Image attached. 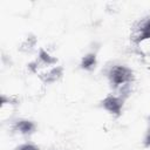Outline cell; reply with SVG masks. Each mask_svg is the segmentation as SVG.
I'll return each instance as SVG.
<instances>
[{"mask_svg":"<svg viewBox=\"0 0 150 150\" xmlns=\"http://www.w3.org/2000/svg\"><path fill=\"white\" fill-rule=\"evenodd\" d=\"M127 97L116 94V93H111L108 94L102 101H101V107L104 111H107L108 114H110L114 117H120L123 110V105H124V101Z\"/></svg>","mask_w":150,"mask_h":150,"instance_id":"3","label":"cell"},{"mask_svg":"<svg viewBox=\"0 0 150 150\" xmlns=\"http://www.w3.org/2000/svg\"><path fill=\"white\" fill-rule=\"evenodd\" d=\"M107 79L114 93L127 97L134 84L135 75L132 69L124 64H112L107 70Z\"/></svg>","mask_w":150,"mask_h":150,"instance_id":"1","label":"cell"},{"mask_svg":"<svg viewBox=\"0 0 150 150\" xmlns=\"http://www.w3.org/2000/svg\"><path fill=\"white\" fill-rule=\"evenodd\" d=\"M136 53L145 59H150V33L139 35L135 39H131Z\"/></svg>","mask_w":150,"mask_h":150,"instance_id":"5","label":"cell"},{"mask_svg":"<svg viewBox=\"0 0 150 150\" xmlns=\"http://www.w3.org/2000/svg\"><path fill=\"white\" fill-rule=\"evenodd\" d=\"M15 150H40L39 146L34 143H30V142H23V143H20Z\"/></svg>","mask_w":150,"mask_h":150,"instance_id":"8","label":"cell"},{"mask_svg":"<svg viewBox=\"0 0 150 150\" xmlns=\"http://www.w3.org/2000/svg\"><path fill=\"white\" fill-rule=\"evenodd\" d=\"M36 46V38L32 34L27 35L26 38H23L20 42V46H19V49L23 53H29L32 52Z\"/></svg>","mask_w":150,"mask_h":150,"instance_id":"7","label":"cell"},{"mask_svg":"<svg viewBox=\"0 0 150 150\" xmlns=\"http://www.w3.org/2000/svg\"><path fill=\"white\" fill-rule=\"evenodd\" d=\"M11 130L19 136H30L36 130V124L29 120H18L12 123Z\"/></svg>","mask_w":150,"mask_h":150,"instance_id":"4","label":"cell"},{"mask_svg":"<svg viewBox=\"0 0 150 150\" xmlns=\"http://www.w3.org/2000/svg\"><path fill=\"white\" fill-rule=\"evenodd\" d=\"M97 66V55L95 52H89L81 59L80 67L86 71H93Z\"/></svg>","mask_w":150,"mask_h":150,"instance_id":"6","label":"cell"},{"mask_svg":"<svg viewBox=\"0 0 150 150\" xmlns=\"http://www.w3.org/2000/svg\"><path fill=\"white\" fill-rule=\"evenodd\" d=\"M149 121H150V118H149ZM144 145L145 146H150V122H149V129H148L146 136L144 138Z\"/></svg>","mask_w":150,"mask_h":150,"instance_id":"9","label":"cell"},{"mask_svg":"<svg viewBox=\"0 0 150 150\" xmlns=\"http://www.w3.org/2000/svg\"><path fill=\"white\" fill-rule=\"evenodd\" d=\"M19 108V98L15 95L2 94L0 97V121L1 123L9 122Z\"/></svg>","mask_w":150,"mask_h":150,"instance_id":"2","label":"cell"}]
</instances>
